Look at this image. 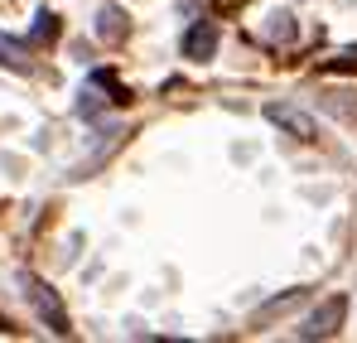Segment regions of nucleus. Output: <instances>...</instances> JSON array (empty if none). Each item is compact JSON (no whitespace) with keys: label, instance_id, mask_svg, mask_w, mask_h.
Instances as JSON below:
<instances>
[{"label":"nucleus","instance_id":"nucleus-1","mask_svg":"<svg viewBox=\"0 0 357 343\" xmlns=\"http://www.w3.org/2000/svg\"><path fill=\"white\" fill-rule=\"evenodd\" d=\"M126 102V92H121L116 73H107V68H97L87 82H82V97H77V116H97L102 107H121Z\"/></svg>","mask_w":357,"mask_h":343},{"label":"nucleus","instance_id":"nucleus-2","mask_svg":"<svg viewBox=\"0 0 357 343\" xmlns=\"http://www.w3.org/2000/svg\"><path fill=\"white\" fill-rule=\"evenodd\" d=\"M343 319H348V295H328L309 319H304V339H328V334H338L343 329Z\"/></svg>","mask_w":357,"mask_h":343},{"label":"nucleus","instance_id":"nucleus-3","mask_svg":"<svg viewBox=\"0 0 357 343\" xmlns=\"http://www.w3.org/2000/svg\"><path fill=\"white\" fill-rule=\"evenodd\" d=\"M24 290H29V300H34V309H39V319H49V329H54V334H63V339H68V334H73V329H68V314H63L59 295H54V290H49V286H39V281H34V276H24Z\"/></svg>","mask_w":357,"mask_h":343},{"label":"nucleus","instance_id":"nucleus-4","mask_svg":"<svg viewBox=\"0 0 357 343\" xmlns=\"http://www.w3.org/2000/svg\"><path fill=\"white\" fill-rule=\"evenodd\" d=\"M266 121L285 126L295 140H314V121H309L304 112H295V107H280V102H271V107H266Z\"/></svg>","mask_w":357,"mask_h":343},{"label":"nucleus","instance_id":"nucleus-5","mask_svg":"<svg viewBox=\"0 0 357 343\" xmlns=\"http://www.w3.org/2000/svg\"><path fill=\"white\" fill-rule=\"evenodd\" d=\"M183 54L188 58H213L218 54V29H213V24H193V29L183 34Z\"/></svg>","mask_w":357,"mask_h":343},{"label":"nucleus","instance_id":"nucleus-6","mask_svg":"<svg viewBox=\"0 0 357 343\" xmlns=\"http://www.w3.org/2000/svg\"><path fill=\"white\" fill-rule=\"evenodd\" d=\"M0 68H10V73H29V68H34L29 49H24L20 39H10L5 29H0Z\"/></svg>","mask_w":357,"mask_h":343},{"label":"nucleus","instance_id":"nucleus-7","mask_svg":"<svg viewBox=\"0 0 357 343\" xmlns=\"http://www.w3.org/2000/svg\"><path fill=\"white\" fill-rule=\"evenodd\" d=\"M97 34H102L107 44H121V39H126V15H121L116 5H102V10H97Z\"/></svg>","mask_w":357,"mask_h":343},{"label":"nucleus","instance_id":"nucleus-8","mask_svg":"<svg viewBox=\"0 0 357 343\" xmlns=\"http://www.w3.org/2000/svg\"><path fill=\"white\" fill-rule=\"evenodd\" d=\"M295 15H290V10H275V15H266V39H271V44H290V39H295Z\"/></svg>","mask_w":357,"mask_h":343},{"label":"nucleus","instance_id":"nucleus-9","mask_svg":"<svg viewBox=\"0 0 357 343\" xmlns=\"http://www.w3.org/2000/svg\"><path fill=\"white\" fill-rule=\"evenodd\" d=\"M54 34H59V15H54V10H39V15H34V29H29V39H34V44H49Z\"/></svg>","mask_w":357,"mask_h":343},{"label":"nucleus","instance_id":"nucleus-10","mask_svg":"<svg viewBox=\"0 0 357 343\" xmlns=\"http://www.w3.org/2000/svg\"><path fill=\"white\" fill-rule=\"evenodd\" d=\"M299 300H304V295H299V290H290V295H285V300H271V305H266V309H261V319H271V314H280V309H290V305H299Z\"/></svg>","mask_w":357,"mask_h":343}]
</instances>
